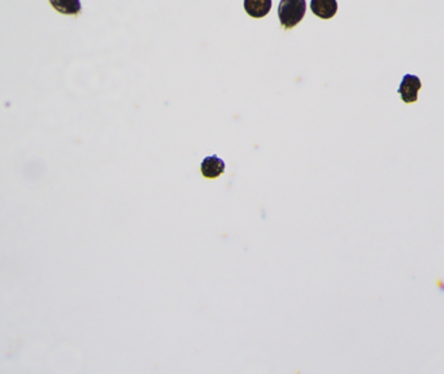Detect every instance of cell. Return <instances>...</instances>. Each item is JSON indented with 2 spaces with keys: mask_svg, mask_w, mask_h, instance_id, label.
<instances>
[{
  "mask_svg": "<svg viewBox=\"0 0 444 374\" xmlns=\"http://www.w3.org/2000/svg\"><path fill=\"white\" fill-rule=\"evenodd\" d=\"M307 11L306 0H281L278 7V17L284 29L297 25Z\"/></svg>",
  "mask_w": 444,
  "mask_h": 374,
  "instance_id": "1",
  "label": "cell"
},
{
  "mask_svg": "<svg viewBox=\"0 0 444 374\" xmlns=\"http://www.w3.org/2000/svg\"><path fill=\"white\" fill-rule=\"evenodd\" d=\"M421 86H422V84H421V81H419L417 75H404L403 79H402V84L399 86L400 98H402V100L404 103H407V104L417 101V97H419V91Z\"/></svg>",
  "mask_w": 444,
  "mask_h": 374,
  "instance_id": "2",
  "label": "cell"
},
{
  "mask_svg": "<svg viewBox=\"0 0 444 374\" xmlns=\"http://www.w3.org/2000/svg\"><path fill=\"white\" fill-rule=\"evenodd\" d=\"M310 10L320 18L329 20L338 11V3L336 0H312Z\"/></svg>",
  "mask_w": 444,
  "mask_h": 374,
  "instance_id": "3",
  "label": "cell"
},
{
  "mask_svg": "<svg viewBox=\"0 0 444 374\" xmlns=\"http://www.w3.org/2000/svg\"><path fill=\"white\" fill-rule=\"evenodd\" d=\"M200 172L206 178H217L225 172V162L217 156H208L201 162Z\"/></svg>",
  "mask_w": 444,
  "mask_h": 374,
  "instance_id": "4",
  "label": "cell"
},
{
  "mask_svg": "<svg viewBox=\"0 0 444 374\" xmlns=\"http://www.w3.org/2000/svg\"><path fill=\"white\" fill-rule=\"evenodd\" d=\"M51 7L56 12L65 16H77L82 11L81 0H49Z\"/></svg>",
  "mask_w": 444,
  "mask_h": 374,
  "instance_id": "5",
  "label": "cell"
},
{
  "mask_svg": "<svg viewBox=\"0 0 444 374\" xmlns=\"http://www.w3.org/2000/svg\"><path fill=\"white\" fill-rule=\"evenodd\" d=\"M243 4L246 12L255 18L267 16L271 8V0H245Z\"/></svg>",
  "mask_w": 444,
  "mask_h": 374,
  "instance_id": "6",
  "label": "cell"
}]
</instances>
